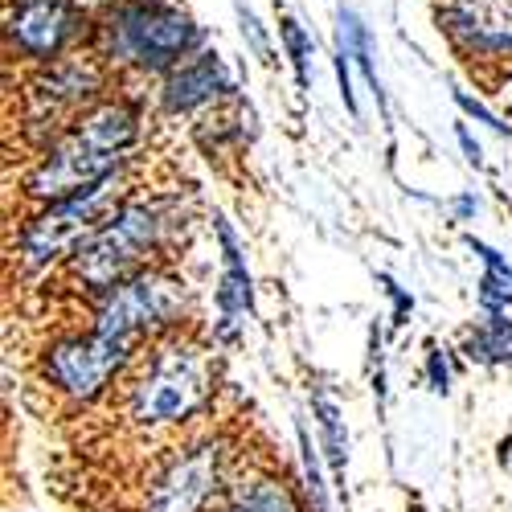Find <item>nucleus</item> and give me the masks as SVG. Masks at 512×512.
Listing matches in <instances>:
<instances>
[{
  "label": "nucleus",
  "mask_w": 512,
  "mask_h": 512,
  "mask_svg": "<svg viewBox=\"0 0 512 512\" xmlns=\"http://www.w3.org/2000/svg\"><path fill=\"white\" fill-rule=\"evenodd\" d=\"M95 9L87 0H5V58L9 66H46L91 46Z\"/></svg>",
  "instance_id": "obj_6"
},
{
  "label": "nucleus",
  "mask_w": 512,
  "mask_h": 512,
  "mask_svg": "<svg viewBox=\"0 0 512 512\" xmlns=\"http://www.w3.org/2000/svg\"><path fill=\"white\" fill-rule=\"evenodd\" d=\"M377 283H381V291H386V295H390V304H394V312H390V328H394V332L406 328V320H410V312H414V295H410L394 275H386V271L377 275Z\"/></svg>",
  "instance_id": "obj_24"
},
{
  "label": "nucleus",
  "mask_w": 512,
  "mask_h": 512,
  "mask_svg": "<svg viewBox=\"0 0 512 512\" xmlns=\"http://www.w3.org/2000/svg\"><path fill=\"white\" fill-rule=\"evenodd\" d=\"M476 300L484 312H508L512 308V279L496 275V271H484L480 283H476Z\"/></svg>",
  "instance_id": "obj_22"
},
{
  "label": "nucleus",
  "mask_w": 512,
  "mask_h": 512,
  "mask_svg": "<svg viewBox=\"0 0 512 512\" xmlns=\"http://www.w3.org/2000/svg\"><path fill=\"white\" fill-rule=\"evenodd\" d=\"M111 82L115 70L99 58L95 46H82L46 66H29L17 87V127L37 148H46L82 111H91L99 99L111 95Z\"/></svg>",
  "instance_id": "obj_3"
},
{
  "label": "nucleus",
  "mask_w": 512,
  "mask_h": 512,
  "mask_svg": "<svg viewBox=\"0 0 512 512\" xmlns=\"http://www.w3.org/2000/svg\"><path fill=\"white\" fill-rule=\"evenodd\" d=\"M123 201H127V177H123V168H119V173H111L107 181L91 185V189H78L70 197L46 201L21 226V234H17L21 263L29 271H41V267H50L54 259H62V254H74L95 230H103L111 222V213Z\"/></svg>",
  "instance_id": "obj_5"
},
{
  "label": "nucleus",
  "mask_w": 512,
  "mask_h": 512,
  "mask_svg": "<svg viewBox=\"0 0 512 512\" xmlns=\"http://www.w3.org/2000/svg\"><path fill=\"white\" fill-rule=\"evenodd\" d=\"M332 62H336V87H340V99H345L349 115L357 119L361 115V103H357V91H353V54H349V41L336 33V46H332Z\"/></svg>",
  "instance_id": "obj_21"
},
{
  "label": "nucleus",
  "mask_w": 512,
  "mask_h": 512,
  "mask_svg": "<svg viewBox=\"0 0 512 512\" xmlns=\"http://www.w3.org/2000/svg\"><path fill=\"white\" fill-rule=\"evenodd\" d=\"M467 361L476 365H512V320L508 312H484V320L463 340Z\"/></svg>",
  "instance_id": "obj_15"
},
{
  "label": "nucleus",
  "mask_w": 512,
  "mask_h": 512,
  "mask_svg": "<svg viewBox=\"0 0 512 512\" xmlns=\"http://www.w3.org/2000/svg\"><path fill=\"white\" fill-rule=\"evenodd\" d=\"M451 213L459 222H472L476 213H480V201H476V193H459V197H451Z\"/></svg>",
  "instance_id": "obj_28"
},
{
  "label": "nucleus",
  "mask_w": 512,
  "mask_h": 512,
  "mask_svg": "<svg viewBox=\"0 0 512 512\" xmlns=\"http://www.w3.org/2000/svg\"><path fill=\"white\" fill-rule=\"evenodd\" d=\"M168 226H173V201H136L127 197L103 230H95L70 254V275L91 287V291H107L119 279L136 275L144 267L148 254L164 242Z\"/></svg>",
  "instance_id": "obj_4"
},
{
  "label": "nucleus",
  "mask_w": 512,
  "mask_h": 512,
  "mask_svg": "<svg viewBox=\"0 0 512 512\" xmlns=\"http://www.w3.org/2000/svg\"><path fill=\"white\" fill-rule=\"evenodd\" d=\"M222 472H226V447L218 439L189 447L156 476V484L148 488L144 512H201L209 496H218Z\"/></svg>",
  "instance_id": "obj_11"
},
{
  "label": "nucleus",
  "mask_w": 512,
  "mask_h": 512,
  "mask_svg": "<svg viewBox=\"0 0 512 512\" xmlns=\"http://www.w3.org/2000/svg\"><path fill=\"white\" fill-rule=\"evenodd\" d=\"M312 414H316V426H320V451L328 455L336 492L349 500V492H345V476H349V435H345V418H340V406L332 402V394H328L324 386L312 390Z\"/></svg>",
  "instance_id": "obj_14"
},
{
  "label": "nucleus",
  "mask_w": 512,
  "mask_h": 512,
  "mask_svg": "<svg viewBox=\"0 0 512 512\" xmlns=\"http://www.w3.org/2000/svg\"><path fill=\"white\" fill-rule=\"evenodd\" d=\"M213 238L222 246V283H218V328L213 336L218 340H234L242 316L254 312V279L242 254V238L230 226L226 213H213Z\"/></svg>",
  "instance_id": "obj_13"
},
{
  "label": "nucleus",
  "mask_w": 512,
  "mask_h": 512,
  "mask_svg": "<svg viewBox=\"0 0 512 512\" xmlns=\"http://www.w3.org/2000/svg\"><path fill=\"white\" fill-rule=\"evenodd\" d=\"M455 103H459V111L467 115V119H476V123H484V127H492L496 136H504V140H512V123H504L488 103H480L476 95H467V91H455Z\"/></svg>",
  "instance_id": "obj_23"
},
{
  "label": "nucleus",
  "mask_w": 512,
  "mask_h": 512,
  "mask_svg": "<svg viewBox=\"0 0 512 512\" xmlns=\"http://www.w3.org/2000/svg\"><path fill=\"white\" fill-rule=\"evenodd\" d=\"M234 95H238L234 74L213 46H201L197 54H189L181 66L168 70L156 87V103L164 115H197V111H209Z\"/></svg>",
  "instance_id": "obj_12"
},
{
  "label": "nucleus",
  "mask_w": 512,
  "mask_h": 512,
  "mask_svg": "<svg viewBox=\"0 0 512 512\" xmlns=\"http://www.w3.org/2000/svg\"><path fill=\"white\" fill-rule=\"evenodd\" d=\"M140 140H144L140 99L107 95L91 111H82L46 148H37L21 189L37 205L70 197L78 189H91L107 181L111 173H119L127 156L140 148Z\"/></svg>",
  "instance_id": "obj_1"
},
{
  "label": "nucleus",
  "mask_w": 512,
  "mask_h": 512,
  "mask_svg": "<svg viewBox=\"0 0 512 512\" xmlns=\"http://www.w3.org/2000/svg\"><path fill=\"white\" fill-rule=\"evenodd\" d=\"M132 340H115V336H103V332H91V336H70V340H58V345L46 353L41 361V373L46 381L74 398V402H91L107 390V381L132 361Z\"/></svg>",
  "instance_id": "obj_10"
},
{
  "label": "nucleus",
  "mask_w": 512,
  "mask_h": 512,
  "mask_svg": "<svg viewBox=\"0 0 512 512\" xmlns=\"http://www.w3.org/2000/svg\"><path fill=\"white\" fill-rule=\"evenodd\" d=\"M185 308H189L185 279H177L173 271H148V267H140L136 275L119 279L115 287H107L99 295L95 332L140 345L148 332L173 328L185 316Z\"/></svg>",
  "instance_id": "obj_8"
},
{
  "label": "nucleus",
  "mask_w": 512,
  "mask_h": 512,
  "mask_svg": "<svg viewBox=\"0 0 512 512\" xmlns=\"http://www.w3.org/2000/svg\"><path fill=\"white\" fill-rule=\"evenodd\" d=\"M279 46L295 70V82H300V91L312 87V33L300 25V17L291 13H279Z\"/></svg>",
  "instance_id": "obj_18"
},
{
  "label": "nucleus",
  "mask_w": 512,
  "mask_h": 512,
  "mask_svg": "<svg viewBox=\"0 0 512 512\" xmlns=\"http://www.w3.org/2000/svg\"><path fill=\"white\" fill-rule=\"evenodd\" d=\"M455 140H459V148H463V156H467V164H484V148H480V140L472 136V132H467V123H459L455 127Z\"/></svg>",
  "instance_id": "obj_27"
},
{
  "label": "nucleus",
  "mask_w": 512,
  "mask_h": 512,
  "mask_svg": "<svg viewBox=\"0 0 512 512\" xmlns=\"http://www.w3.org/2000/svg\"><path fill=\"white\" fill-rule=\"evenodd\" d=\"M234 17H238L242 41H246V46L254 50V58H263V62L271 66L275 58H271V33H267V25H263L259 17H254V9H246L242 0H234Z\"/></svg>",
  "instance_id": "obj_20"
},
{
  "label": "nucleus",
  "mask_w": 512,
  "mask_h": 512,
  "mask_svg": "<svg viewBox=\"0 0 512 512\" xmlns=\"http://www.w3.org/2000/svg\"><path fill=\"white\" fill-rule=\"evenodd\" d=\"M508 209H512V205H508Z\"/></svg>",
  "instance_id": "obj_31"
},
{
  "label": "nucleus",
  "mask_w": 512,
  "mask_h": 512,
  "mask_svg": "<svg viewBox=\"0 0 512 512\" xmlns=\"http://www.w3.org/2000/svg\"><path fill=\"white\" fill-rule=\"evenodd\" d=\"M213 394V373L201 349L189 345H156L144 377L132 386V414L136 426H168L193 418Z\"/></svg>",
  "instance_id": "obj_7"
},
{
  "label": "nucleus",
  "mask_w": 512,
  "mask_h": 512,
  "mask_svg": "<svg viewBox=\"0 0 512 512\" xmlns=\"http://www.w3.org/2000/svg\"><path fill=\"white\" fill-rule=\"evenodd\" d=\"M91 46L115 74L164 78L189 54L209 46L197 17L173 0H107L95 9Z\"/></svg>",
  "instance_id": "obj_2"
},
{
  "label": "nucleus",
  "mask_w": 512,
  "mask_h": 512,
  "mask_svg": "<svg viewBox=\"0 0 512 512\" xmlns=\"http://www.w3.org/2000/svg\"><path fill=\"white\" fill-rule=\"evenodd\" d=\"M426 386H431L439 398L451 394V357L439 345H426Z\"/></svg>",
  "instance_id": "obj_25"
},
{
  "label": "nucleus",
  "mask_w": 512,
  "mask_h": 512,
  "mask_svg": "<svg viewBox=\"0 0 512 512\" xmlns=\"http://www.w3.org/2000/svg\"><path fill=\"white\" fill-rule=\"evenodd\" d=\"M467 250H472V254H476V259L484 263V271H496V275L512 279V263L504 259V254H500L496 246H488L484 238H476V234H467Z\"/></svg>",
  "instance_id": "obj_26"
},
{
  "label": "nucleus",
  "mask_w": 512,
  "mask_h": 512,
  "mask_svg": "<svg viewBox=\"0 0 512 512\" xmlns=\"http://www.w3.org/2000/svg\"><path fill=\"white\" fill-rule=\"evenodd\" d=\"M500 463H512V435L500 443Z\"/></svg>",
  "instance_id": "obj_29"
},
{
  "label": "nucleus",
  "mask_w": 512,
  "mask_h": 512,
  "mask_svg": "<svg viewBox=\"0 0 512 512\" xmlns=\"http://www.w3.org/2000/svg\"><path fill=\"white\" fill-rule=\"evenodd\" d=\"M222 512H300V504L275 480H250V484L234 488V496Z\"/></svg>",
  "instance_id": "obj_17"
},
{
  "label": "nucleus",
  "mask_w": 512,
  "mask_h": 512,
  "mask_svg": "<svg viewBox=\"0 0 512 512\" xmlns=\"http://www.w3.org/2000/svg\"><path fill=\"white\" fill-rule=\"evenodd\" d=\"M336 33L349 41V54H353L357 70H361V74H365V82H369V95L377 99L381 115L390 119L386 87H381V74H377V66H373V33H369V25H365V21H361L353 9H345V5H340V9H336Z\"/></svg>",
  "instance_id": "obj_16"
},
{
  "label": "nucleus",
  "mask_w": 512,
  "mask_h": 512,
  "mask_svg": "<svg viewBox=\"0 0 512 512\" xmlns=\"http://www.w3.org/2000/svg\"><path fill=\"white\" fill-rule=\"evenodd\" d=\"M295 443H300L304 492H308L312 512H332V504H328V484H324V472H320V447L312 443V435H308V426H304V422H295Z\"/></svg>",
  "instance_id": "obj_19"
},
{
  "label": "nucleus",
  "mask_w": 512,
  "mask_h": 512,
  "mask_svg": "<svg viewBox=\"0 0 512 512\" xmlns=\"http://www.w3.org/2000/svg\"><path fill=\"white\" fill-rule=\"evenodd\" d=\"M435 25L472 74L512 78V0H435Z\"/></svg>",
  "instance_id": "obj_9"
},
{
  "label": "nucleus",
  "mask_w": 512,
  "mask_h": 512,
  "mask_svg": "<svg viewBox=\"0 0 512 512\" xmlns=\"http://www.w3.org/2000/svg\"><path fill=\"white\" fill-rule=\"evenodd\" d=\"M103 5H107V0H103Z\"/></svg>",
  "instance_id": "obj_30"
}]
</instances>
